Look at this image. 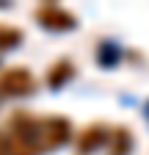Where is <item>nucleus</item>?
Masks as SVG:
<instances>
[{
	"instance_id": "nucleus-3",
	"label": "nucleus",
	"mask_w": 149,
	"mask_h": 155,
	"mask_svg": "<svg viewBox=\"0 0 149 155\" xmlns=\"http://www.w3.org/2000/svg\"><path fill=\"white\" fill-rule=\"evenodd\" d=\"M33 17H36V22H39L44 31L64 33V31H74L78 28V17H74L69 8L58 6V3H42L33 11Z\"/></svg>"
},
{
	"instance_id": "nucleus-2",
	"label": "nucleus",
	"mask_w": 149,
	"mask_h": 155,
	"mask_svg": "<svg viewBox=\"0 0 149 155\" xmlns=\"http://www.w3.org/2000/svg\"><path fill=\"white\" fill-rule=\"evenodd\" d=\"M74 141V127L66 116H42V144L44 152H55Z\"/></svg>"
},
{
	"instance_id": "nucleus-5",
	"label": "nucleus",
	"mask_w": 149,
	"mask_h": 155,
	"mask_svg": "<svg viewBox=\"0 0 149 155\" xmlns=\"http://www.w3.org/2000/svg\"><path fill=\"white\" fill-rule=\"evenodd\" d=\"M133 130H130L127 125H119L113 127V133H110V141H108V155H130L133 152Z\"/></svg>"
},
{
	"instance_id": "nucleus-1",
	"label": "nucleus",
	"mask_w": 149,
	"mask_h": 155,
	"mask_svg": "<svg viewBox=\"0 0 149 155\" xmlns=\"http://www.w3.org/2000/svg\"><path fill=\"white\" fill-rule=\"evenodd\" d=\"M36 78L28 67H3L0 69V100H22L36 91Z\"/></svg>"
},
{
	"instance_id": "nucleus-7",
	"label": "nucleus",
	"mask_w": 149,
	"mask_h": 155,
	"mask_svg": "<svg viewBox=\"0 0 149 155\" xmlns=\"http://www.w3.org/2000/svg\"><path fill=\"white\" fill-rule=\"evenodd\" d=\"M20 42H22V31L20 28L0 22V53H3V50H14Z\"/></svg>"
},
{
	"instance_id": "nucleus-6",
	"label": "nucleus",
	"mask_w": 149,
	"mask_h": 155,
	"mask_svg": "<svg viewBox=\"0 0 149 155\" xmlns=\"http://www.w3.org/2000/svg\"><path fill=\"white\" fill-rule=\"evenodd\" d=\"M72 78H74V64L69 61V58H58V61L50 64V69H47V83L52 89L64 86L66 81H72Z\"/></svg>"
},
{
	"instance_id": "nucleus-4",
	"label": "nucleus",
	"mask_w": 149,
	"mask_h": 155,
	"mask_svg": "<svg viewBox=\"0 0 149 155\" xmlns=\"http://www.w3.org/2000/svg\"><path fill=\"white\" fill-rule=\"evenodd\" d=\"M110 133H113V127H108L105 122H91L86 125L83 130L74 133V150H78L80 155H94L97 150H105L108 141H110Z\"/></svg>"
}]
</instances>
